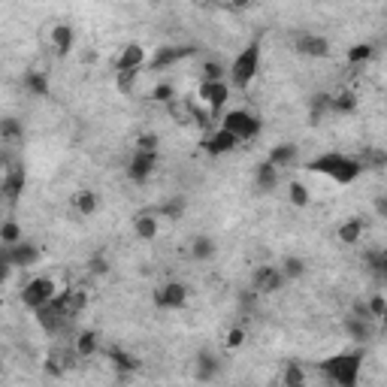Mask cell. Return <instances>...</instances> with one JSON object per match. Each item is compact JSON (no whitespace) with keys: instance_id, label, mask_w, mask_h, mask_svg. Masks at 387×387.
<instances>
[{"instance_id":"6da1fadb","label":"cell","mask_w":387,"mask_h":387,"mask_svg":"<svg viewBox=\"0 0 387 387\" xmlns=\"http://www.w3.org/2000/svg\"><path fill=\"white\" fill-rule=\"evenodd\" d=\"M363 161L351 158V154H342V152H327V154H318V158L309 161V172H318V176L330 179L336 185H354L360 176H363Z\"/></svg>"},{"instance_id":"7a4b0ae2","label":"cell","mask_w":387,"mask_h":387,"mask_svg":"<svg viewBox=\"0 0 387 387\" xmlns=\"http://www.w3.org/2000/svg\"><path fill=\"white\" fill-rule=\"evenodd\" d=\"M360 369H363V357H360V354H336V357L321 363L324 378L330 384H339V387H357Z\"/></svg>"},{"instance_id":"3957f363","label":"cell","mask_w":387,"mask_h":387,"mask_svg":"<svg viewBox=\"0 0 387 387\" xmlns=\"http://www.w3.org/2000/svg\"><path fill=\"white\" fill-rule=\"evenodd\" d=\"M230 85L236 88H249L254 79H258L260 73V43H249L242 48L240 55L233 57V64H230Z\"/></svg>"},{"instance_id":"277c9868","label":"cell","mask_w":387,"mask_h":387,"mask_svg":"<svg viewBox=\"0 0 387 387\" xmlns=\"http://www.w3.org/2000/svg\"><path fill=\"white\" fill-rule=\"evenodd\" d=\"M221 127L224 130H230L240 143H251L254 136L260 134V118L254 112H249V109H230L224 118H221Z\"/></svg>"},{"instance_id":"5b68a950","label":"cell","mask_w":387,"mask_h":387,"mask_svg":"<svg viewBox=\"0 0 387 387\" xmlns=\"http://www.w3.org/2000/svg\"><path fill=\"white\" fill-rule=\"evenodd\" d=\"M57 296V282L55 278H48V276H37V278H30L28 285H24V291H21V303L28 309H39V306H46L48 300H55Z\"/></svg>"},{"instance_id":"8992f818","label":"cell","mask_w":387,"mask_h":387,"mask_svg":"<svg viewBox=\"0 0 387 387\" xmlns=\"http://www.w3.org/2000/svg\"><path fill=\"white\" fill-rule=\"evenodd\" d=\"M197 97L206 103L209 112H218L224 109V103L230 100V82L227 79H218V82H200L197 88Z\"/></svg>"},{"instance_id":"52a82bcc","label":"cell","mask_w":387,"mask_h":387,"mask_svg":"<svg viewBox=\"0 0 387 387\" xmlns=\"http://www.w3.org/2000/svg\"><path fill=\"white\" fill-rule=\"evenodd\" d=\"M158 167V152H148V148H136L134 158L127 163V179L130 182H145L148 176Z\"/></svg>"},{"instance_id":"ba28073f","label":"cell","mask_w":387,"mask_h":387,"mask_svg":"<svg viewBox=\"0 0 387 387\" xmlns=\"http://www.w3.org/2000/svg\"><path fill=\"white\" fill-rule=\"evenodd\" d=\"M236 145H240V139L230 134V130H224V127H215L209 136L203 139L206 154H212V158H224V154L236 152Z\"/></svg>"},{"instance_id":"9c48e42d","label":"cell","mask_w":387,"mask_h":387,"mask_svg":"<svg viewBox=\"0 0 387 387\" xmlns=\"http://www.w3.org/2000/svg\"><path fill=\"white\" fill-rule=\"evenodd\" d=\"M154 303L161 309H182L188 303V287L182 282H163L158 291H154Z\"/></svg>"},{"instance_id":"30bf717a","label":"cell","mask_w":387,"mask_h":387,"mask_svg":"<svg viewBox=\"0 0 387 387\" xmlns=\"http://www.w3.org/2000/svg\"><path fill=\"white\" fill-rule=\"evenodd\" d=\"M285 273L278 267H258V273H254L251 278V287L258 294H276V291H282L285 287Z\"/></svg>"},{"instance_id":"8fae6325","label":"cell","mask_w":387,"mask_h":387,"mask_svg":"<svg viewBox=\"0 0 387 387\" xmlns=\"http://www.w3.org/2000/svg\"><path fill=\"white\" fill-rule=\"evenodd\" d=\"M0 258H3L6 263H10V267H30V263H37L39 251H37L30 242L19 240V242H12V245H3V251H0Z\"/></svg>"},{"instance_id":"7c38bea8","label":"cell","mask_w":387,"mask_h":387,"mask_svg":"<svg viewBox=\"0 0 387 387\" xmlns=\"http://www.w3.org/2000/svg\"><path fill=\"white\" fill-rule=\"evenodd\" d=\"M48 39H52V48L57 55H70L76 46V30H73V24H55L48 30Z\"/></svg>"},{"instance_id":"4fadbf2b","label":"cell","mask_w":387,"mask_h":387,"mask_svg":"<svg viewBox=\"0 0 387 387\" xmlns=\"http://www.w3.org/2000/svg\"><path fill=\"white\" fill-rule=\"evenodd\" d=\"M145 67V48L139 43H130L121 48L118 61H115V70H143Z\"/></svg>"},{"instance_id":"5bb4252c","label":"cell","mask_w":387,"mask_h":387,"mask_svg":"<svg viewBox=\"0 0 387 387\" xmlns=\"http://www.w3.org/2000/svg\"><path fill=\"white\" fill-rule=\"evenodd\" d=\"M296 52L306 55V57H327V55H330V43H327L324 37L309 34V37H300V39H296Z\"/></svg>"},{"instance_id":"9a60e30c","label":"cell","mask_w":387,"mask_h":387,"mask_svg":"<svg viewBox=\"0 0 387 387\" xmlns=\"http://www.w3.org/2000/svg\"><path fill=\"white\" fill-rule=\"evenodd\" d=\"M254 185H258V191L263 194H273L278 188V167H273V163H260L258 172H254Z\"/></svg>"},{"instance_id":"2e32d148","label":"cell","mask_w":387,"mask_h":387,"mask_svg":"<svg viewBox=\"0 0 387 387\" xmlns=\"http://www.w3.org/2000/svg\"><path fill=\"white\" fill-rule=\"evenodd\" d=\"M134 233L143 242H154V240H158V218H154V215H139L134 221Z\"/></svg>"},{"instance_id":"e0dca14e","label":"cell","mask_w":387,"mask_h":387,"mask_svg":"<svg viewBox=\"0 0 387 387\" xmlns=\"http://www.w3.org/2000/svg\"><path fill=\"white\" fill-rule=\"evenodd\" d=\"M73 348H76L79 357H94L97 348H100V339H97V333L85 330V333H79L76 339H73Z\"/></svg>"},{"instance_id":"ac0fdd59","label":"cell","mask_w":387,"mask_h":387,"mask_svg":"<svg viewBox=\"0 0 387 387\" xmlns=\"http://www.w3.org/2000/svg\"><path fill=\"white\" fill-rule=\"evenodd\" d=\"M273 167H278V170H285V167H291V163L296 161V145H291V143H285V145H276L273 152H269V158H267Z\"/></svg>"},{"instance_id":"d6986e66","label":"cell","mask_w":387,"mask_h":387,"mask_svg":"<svg viewBox=\"0 0 387 387\" xmlns=\"http://www.w3.org/2000/svg\"><path fill=\"white\" fill-rule=\"evenodd\" d=\"M73 206H76V212L82 218H88V215H94V212H97L100 200H97L94 191H79V194H73Z\"/></svg>"},{"instance_id":"ffe728a7","label":"cell","mask_w":387,"mask_h":387,"mask_svg":"<svg viewBox=\"0 0 387 387\" xmlns=\"http://www.w3.org/2000/svg\"><path fill=\"white\" fill-rule=\"evenodd\" d=\"M191 55V48H185V46H176V48H161L158 57L152 61V67L154 70H163L167 64H176V61H182V57Z\"/></svg>"},{"instance_id":"44dd1931","label":"cell","mask_w":387,"mask_h":387,"mask_svg":"<svg viewBox=\"0 0 387 387\" xmlns=\"http://www.w3.org/2000/svg\"><path fill=\"white\" fill-rule=\"evenodd\" d=\"M360 236H363V221H360V218H351L348 224L339 227V242H345V245L360 242Z\"/></svg>"},{"instance_id":"7402d4cb","label":"cell","mask_w":387,"mask_h":387,"mask_svg":"<svg viewBox=\"0 0 387 387\" xmlns=\"http://www.w3.org/2000/svg\"><path fill=\"white\" fill-rule=\"evenodd\" d=\"M139 73H143V70H118V76H115V85H118L121 94H130V91H134Z\"/></svg>"},{"instance_id":"603a6c76","label":"cell","mask_w":387,"mask_h":387,"mask_svg":"<svg viewBox=\"0 0 387 387\" xmlns=\"http://www.w3.org/2000/svg\"><path fill=\"white\" fill-rule=\"evenodd\" d=\"M372 57V46L369 43H357L348 48V64H366Z\"/></svg>"},{"instance_id":"cb8c5ba5","label":"cell","mask_w":387,"mask_h":387,"mask_svg":"<svg viewBox=\"0 0 387 387\" xmlns=\"http://www.w3.org/2000/svg\"><path fill=\"white\" fill-rule=\"evenodd\" d=\"M287 197H291V203L294 206H309V188L303 185V182H291V188H287Z\"/></svg>"},{"instance_id":"d4e9b609","label":"cell","mask_w":387,"mask_h":387,"mask_svg":"<svg viewBox=\"0 0 387 387\" xmlns=\"http://www.w3.org/2000/svg\"><path fill=\"white\" fill-rule=\"evenodd\" d=\"M19 240H21V227L12 224V221H3V224H0V242L12 245V242H19Z\"/></svg>"},{"instance_id":"484cf974","label":"cell","mask_w":387,"mask_h":387,"mask_svg":"<svg viewBox=\"0 0 387 387\" xmlns=\"http://www.w3.org/2000/svg\"><path fill=\"white\" fill-rule=\"evenodd\" d=\"M24 85H28L37 97H43V94L48 91V82H46L43 76H39V73H28V76H24Z\"/></svg>"},{"instance_id":"4316f807","label":"cell","mask_w":387,"mask_h":387,"mask_svg":"<svg viewBox=\"0 0 387 387\" xmlns=\"http://www.w3.org/2000/svg\"><path fill=\"white\" fill-rule=\"evenodd\" d=\"M282 273H285V278H300L303 273H306V267H303V260H300V258H287Z\"/></svg>"},{"instance_id":"83f0119b","label":"cell","mask_w":387,"mask_h":387,"mask_svg":"<svg viewBox=\"0 0 387 387\" xmlns=\"http://www.w3.org/2000/svg\"><path fill=\"white\" fill-rule=\"evenodd\" d=\"M384 309H387V306H384V296H381V294H375L372 300L366 303V312H369V318H375V321H381V318H384Z\"/></svg>"},{"instance_id":"f1b7e54d","label":"cell","mask_w":387,"mask_h":387,"mask_svg":"<svg viewBox=\"0 0 387 387\" xmlns=\"http://www.w3.org/2000/svg\"><path fill=\"white\" fill-rule=\"evenodd\" d=\"M224 79V67L221 64H203V82H218Z\"/></svg>"},{"instance_id":"f546056e","label":"cell","mask_w":387,"mask_h":387,"mask_svg":"<svg viewBox=\"0 0 387 387\" xmlns=\"http://www.w3.org/2000/svg\"><path fill=\"white\" fill-rule=\"evenodd\" d=\"M172 94H176V91H172V85H167V82H163V85H158V88L152 91V97H154L158 103H170Z\"/></svg>"},{"instance_id":"4dcf8cb0","label":"cell","mask_w":387,"mask_h":387,"mask_svg":"<svg viewBox=\"0 0 387 387\" xmlns=\"http://www.w3.org/2000/svg\"><path fill=\"white\" fill-rule=\"evenodd\" d=\"M191 254H194L197 260L209 258V254H212V242H209V240H197V242H194V249H191Z\"/></svg>"},{"instance_id":"1f68e13d","label":"cell","mask_w":387,"mask_h":387,"mask_svg":"<svg viewBox=\"0 0 387 387\" xmlns=\"http://www.w3.org/2000/svg\"><path fill=\"white\" fill-rule=\"evenodd\" d=\"M215 369H218L215 360H212L209 354H203V357H200V378H212V372H215Z\"/></svg>"},{"instance_id":"d6a6232c","label":"cell","mask_w":387,"mask_h":387,"mask_svg":"<svg viewBox=\"0 0 387 387\" xmlns=\"http://www.w3.org/2000/svg\"><path fill=\"white\" fill-rule=\"evenodd\" d=\"M242 342H245V330H242V327H233L230 336H227V348H240Z\"/></svg>"},{"instance_id":"836d02e7","label":"cell","mask_w":387,"mask_h":387,"mask_svg":"<svg viewBox=\"0 0 387 387\" xmlns=\"http://www.w3.org/2000/svg\"><path fill=\"white\" fill-rule=\"evenodd\" d=\"M303 381H306V375H303L296 366H287V372H285V384H303Z\"/></svg>"},{"instance_id":"e575fe53","label":"cell","mask_w":387,"mask_h":387,"mask_svg":"<svg viewBox=\"0 0 387 387\" xmlns=\"http://www.w3.org/2000/svg\"><path fill=\"white\" fill-rule=\"evenodd\" d=\"M182 209H185V203H182V200H179V203H167V206H163V215L179 218V215H182Z\"/></svg>"},{"instance_id":"d590c367","label":"cell","mask_w":387,"mask_h":387,"mask_svg":"<svg viewBox=\"0 0 387 387\" xmlns=\"http://www.w3.org/2000/svg\"><path fill=\"white\" fill-rule=\"evenodd\" d=\"M6 273H10V263H6L3 258H0V285L6 282Z\"/></svg>"},{"instance_id":"8d00e7d4","label":"cell","mask_w":387,"mask_h":387,"mask_svg":"<svg viewBox=\"0 0 387 387\" xmlns=\"http://www.w3.org/2000/svg\"><path fill=\"white\" fill-rule=\"evenodd\" d=\"M224 3H230V6H236V10H242V6H249L251 0H224Z\"/></svg>"},{"instance_id":"74e56055","label":"cell","mask_w":387,"mask_h":387,"mask_svg":"<svg viewBox=\"0 0 387 387\" xmlns=\"http://www.w3.org/2000/svg\"><path fill=\"white\" fill-rule=\"evenodd\" d=\"M212 3H218V0H212ZM221 3H224V0H221Z\"/></svg>"}]
</instances>
